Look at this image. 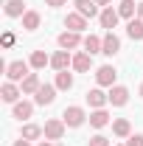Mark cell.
<instances>
[{"label":"cell","mask_w":143,"mask_h":146,"mask_svg":"<svg viewBox=\"0 0 143 146\" xmlns=\"http://www.w3.org/2000/svg\"><path fill=\"white\" fill-rule=\"evenodd\" d=\"M135 11H138L135 0H121V3H118V14H121L124 20H132V17H135Z\"/></svg>","instance_id":"23"},{"label":"cell","mask_w":143,"mask_h":146,"mask_svg":"<svg viewBox=\"0 0 143 146\" xmlns=\"http://www.w3.org/2000/svg\"><path fill=\"white\" fill-rule=\"evenodd\" d=\"M126 34H129V39H135V42H138V39H143V20L138 17H132L129 20V23H126Z\"/></svg>","instance_id":"19"},{"label":"cell","mask_w":143,"mask_h":146,"mask_svg":"<svg viewBox=\"0 0 143 146\" xmlns=\"http://www.w3.org/2000/svg\"><path fill=\"white\" fill-rule=\"evenodd\" d=\"M126 146H143V135H132V138L126 141Z\"/></svg>","instance_id":"30"},{"label":"cell","mask_w":143,"mask_h":146,"mask_svg":"<svg viewBox=\"0 0 143 146\" xmlns=\"http://www.w3.org/2000/svg\"><path fill=\"white\" fill-rule=\"evenodd\" d=\"M14 146H31V141H25V138H20V141H17Z\"/></svg>","instance_id":"32"},{"label":"cell","mask_w":143,"mask_h":146,"mask_svg":"<svg viewBox=\"0 0 143 146\" xmlns=\"http://www.w3.org/2000/svg\"><path fill=\"white\" fill-rule=\"evenodd\" d=\"M11 115L20 118V121H28V118L34 115V104H31V101H17L14 110H11Z\"/></svg>","instance_id":"13"},{"label":"cell","mask_w":143,"mask_h":146,"mask_svg":"<svg viewBox=\"0 0 143 146\" xmlns=\"http://www.w3.org/2000/svg\"><path fill=\"white\" fill-rule=\"evenodd\" d=\"M79 45H84V39L79 36V31H65V34H59V48H62V51H73V48H79Z\"/></svg>","instance_id":"5"},{"label":"cell","mask_w":143,"mask_h":146,"mask_svg":"<svg viewBox=\"0 0 143 146\" xmlns=\"http://www.w3.org/2000/svg\"><path fill=\"white\" fill-rule=\"evenodd\" d=\"M138 17L143 20V3H140V6H138Z\"/></svg>","instance_id":"34"},{"label":"cell","mask_w":143,"mask_h":146,"mask_svg":"<svg viewBox=\"0 0 143 146\" xmlns=\"http://www.w3.org/2000/svg\"><path fill=\"white\" fill-rule=\"evenodd\" d=\"M39 87H42V82H39V76H36V73H28V76L20 82V90L25 93V96H28V93H36Z\"/></svg>","instance_id":"16"},{"label":"cell","mask_w":143,"mask_h":146,"mask_svg":"<svg viewBox=\"0 0 143 146\" xmlns=\"http://www.w3.org/2000/svg\"><path fill=\"white\" fill-rule=\"evenodd\" d=\"M112 132H115L118 138H129L132 127H129V121H126V118H115V121H112Z\"/></svg>","instance_id":"25"},{"label":"cell","mask_w":143,"mask_h":146,"mask_svg":"<svg viewBox=\"0 0 143 146\" xmlns=\"http://www.w3.org/2000/svg\"><path fill=\"white\" fill-rule=\"evenodd\" d=\"M118 146H121V143H118Z\"/></svg>","instance_id":"37"},{"label":"cell","mask_w":143,"mask_h":146,"mask_svg":"<svg viewBox=\"0 0 143 146\" xmlns=\"http://www.w3.org/2000/svg\"><path fill=\"white\" fill-rule=\"evenodd\" d=\"M0 96H3V101H6V104H17V98L23 96V90H17V84H14V82H6V84H3V90H0Z\"/></svg>","instance_id":"12"},{"label":"cell","mask_w":143,"mask_h":146,"mask_svg":"<svg viewBox=\"0 0 143 146\" xmlns=\"http://www.w3.org/2000/svg\"><path fill=\"white\" fill-rule=\"evenodd\" d=\"M90 146H109V138H104V135H93V138H90Z\"/></svg>","instance_id":"28"},{"label":"cell","mask_w":143,"mask_h":146,"mask_svg":"<svg viewBox=\"0 0 143 146\" xmlns=\"http://www.w3.org/2000/svg\"><path fill=\"white\" fill-rule=\"evenodd\" d=\"M90 68H93V56H90V54H76V56H73V70L87 73Z\"/></svg>","instance_id":"18"},{"label":"cell","mask_w":143,"mask_h":146,"mask_svg":"<svg viewBox=\"0 0 143 146\" xmlns=\"http://www.w3.org/2000/svg\"><path fill=\"white\" fill-rule=\"evenodd\" d=\"M101 39H104V48H101V54H104V56H115L118 51H121V39L112 34V31H107Z\"/></svg>","instance_id":"8"},{"label":"cell","mask_w":143,"mask_h":146,"mask_svg":"<svg viewBox=\"0 0 143 146\" xmlns=\"http://www.w3.org/2000/svg\"><path fill=\"white\" fill-rule=\"evenodd\" d=\"M118 20H121V14H118V9H112V6H107V9L101 11V25H104L107 31H112V28L118 25Z\"/></svg>","instance_id":"11"},{"label":"cell","mask_w":143,"mask_h":146,"mask_svg":"<svg viewBox=\"0 0 143 146\" xmlns=\"http://www.w3.org/2000/svg\"><path fill=\"white\" fill-rule=\"evenodd\" d=\"M140 96H143V84H140Z\"/></svg>","instance_id":"36"},{"label":"cell","mask_w":143,"mask_h":146,"mask_svg":"<svg viewBox=\"0 0 143 146\" xmlns=\"http://www.w3.org/2000/svg\"><path fill=\"white\" fill-rule=\"evenodd\" d=\"M39 11H25V14H23V28H25V31H36V28H39Z\"/></svg>","instance_id":"21"},{"label":"cell","mask_w":143,"mask_h":146,"mask_svg":"<svg viewBox=\"0 0 143 146\" xmlns=\"http://www.w3.org/2000/svg\"><path fill=\"white\" fill-rule=\"evenodd\" d=\"M54 98H56V84H42V87L34 93V101L42 104V107H45V104H54Z\"/></svg>","instance_id":"7"},{"label":"cell","mask_w":143,"mask_h":146,"mask_svg":"<svg viewBox=\"0 0 143 146\" xmlns=\"http://www.w3.org/2000/svg\"><path fill=\"white\" fill-rule=\"evenodd\" d=\"M107 124H109V112H107V110H95V112H90V127L104 129Z\"/></svg>","instance_id":"20"},{"label":"cell","mask_w":143,"mask_h":146,"mask_svg":"<svg viewBox=\"0 0 143 146\" xmlns=\"http://www.w3.org/2000/svg\"><path fill=\"white\" fill-rule=\"evenodd\" d=\"M0 42H3V48H11V45H14V34H11V31H6Z\"/></svg>","instance_id":"29"},{"label":"cell","mask_w":143,"mask_h":146,"mask_svg":"<svg viewBox=\"0 0 143 146\" xmlns=\"http://www.w3.org/2000/svg\"><path fill=\"white\" fill-rule=\"evenodd\" d=\"M73 6H76V11L81 17H95L98 14V3L95 0H73Z\"/></svg>","instance_id":"10"},{"label":"cell","mask_w":143,"mask_h":146,"mask_svg":"<svg viewBox=\"0 0 143 146\" xmlns=\"http://www.w3.org/2000/svg\"><path fill=\"white\" fill-rule=\"evenodd\" d=\"M45 65H51V56L45 54V51H34V54H31V68H34V70H42Z\"/></svg>","instance_id":"24"},{"label":"cell","mask_w":143,"mask_h":146,"mask_svg":"<svg viewBox=\"0 0 143 146\" xmlns=\"http://www.w3.org/2000/svg\"><path fill=\"white\" fill-rule=\"evenodd\" d=\"M45 3H48V6H54V9H56V6H65L68 0H45Z\"/></svg>","instance_id":"31"},{"label":"cell","mask_w":143,"mask_h":146,"mask_svg":"<svg viewBox=\"0 0 143 146\" xmlns=\"http://www.w3.org/2000/svg\"><path fill=\"white\" fill-rule=\"evenodd\" d=\"M107 101H109V93H104L101 87H95V90L87 93V104H90V107H95V110H104Z\"/></svg>","instance_id":"9"},{"label":"cell","mask_w":143,"mask_h":146,"mask_svg":"<svg viewBox=\"0 0 143 146\" xmlns=\"http://www.w3.org/2000/svg\"><path fill=\"white\" fill-rule=\"evenodd\" d=\"M73 87V76L68 70H59L56 73V90H70Z\"/></svg>","instance_id":"27"},{"label":"cell","mask_w":143,"mask_h":146,"mask_svg":"<svg viewBox=\"0 0 143 146\" xmlns=\"http://www.w3.org/2000/svg\"><path fill=\"white\" fill-rule=\"evenodd\" d=\"M65 25H68V31H79V34H81V31L87 28V17H81L79 11H76V14H68V17H65Z\"/></svg>","instance_id":"14"},{"label":"cell","mask_w":143,"mask_h":146,"mask_svg":"<svg viewBox=\"0 0 143 146\" xmlns=\"http://www.w3.org/2000/svg\"><path fill=\"white\" fill-rule=\"evenodd\" d=\"M115 76H118V70L112 65H101L95 70V82H98V87H112L115 84Z\"/></svg>","instance_id":"2"},{"label":"cell","mask_w":143,"mask_h":146,"mask_svg":"<svg viewBox=\"0 0 143 146\" xmlns=\"http://www.w3.org/2000/svg\"><path fill=\"white\" fill-rule=\"evenodd\" d=\"M126 101H129V90H126L124 84H112L109 87V104L112 107H124Z\"/></svg>","instance_id":"6"},{"label":"cell","mask_w":143,"mask_h":146,"mask_svg":"<svg viewBox=\"0 0 143 146\" xmlns=\"http://www.w3.org/2000/svg\"><path fill=\"white\" fill-rule=\"evenodd\" d=\"M3 11H6L9 17H23V14H25V6H23V0H9V3L3 6Z\"/></svg>","instance_id":"22"},{"label":"cell","mask_w":143,"mask_h":146,"mask_svg":"<svg viewBox=\"0 0 143 146\" xmlns=\"http://www.w3.org/2000/svg\"><path fill=\"white\" fill-rule=\"evenodd\" d=\"M95 3H98V6H109L112 0H95Z\"/></svg>","instance_id":"33"},{"label":"cell","mask_w":143,"mask_h":146,"mask_svg":"<svg viewBox=\"0 0 143 146\" xmlns=\"http://www.w3.org/2000/svg\"><path fill=\"white\" fill-rule=\"evenodd\" d=\"M28 68H31V62H23V59H14V62H9V68H6V76H9V82H23V79L28 76Z\"/></svg>","instance_id":"1"},{"label":"cell","mask_w":143,"mask_h":146,"mask_svg":"<svg viewBox=\"0 0 143 146\" xmlns=\"http://www.w3.org/2000/svg\"><path fill=\"white\" fill-rule=\"evenodd\" d=\"M39 146H54V141H42V143H39Z\"/></svg>","instance_id":"35"},{"label":"cell","mask_w":143,"mask_h":146,"mask_svg":"<svg viewBox=\"0 0 143 146\" xmlns=\"http://www.w3.org/2000/svg\"><path fill=\"white\" fill-rule=\"evenodd\" d=\"M68 65H73V56L68 51H56L51 56V68H56V70H68Z\"/></svg>","instance_id":"15"},{"label":"cell","mask_w":143,"mask_h":146,"mask_svg":"<svg viewBox=\"0 0 143 146\" xmlns=\"http://www.w3.org/2000/svg\"><path fill=\"white\" fill-rule=\"evenodd\" d=\"M101 48H104V39L101 36H95V34H90V36H84V54H101Z\"/></svg>","instance_id":"17"},{"label":"cell","mask_w":143,"mask_h":146,"mask_svg":"<svg viewBox=\"0 0 143 146\" xmlns=\"http://www.w3.org/2000/svg\"><path fill=\"white\" fill-rule=\"evenodd\" d=\"M65 121H59V118H51V121H45V138L48 141H62V135H65Z\"/></svg>","instance_id":"3"},{"label":"cell","mask_w":143,"mask_h":146,"mask_svg":"<svg viewBox=\"0 0 143 146\" xmlns=\"http://www.w3.org/2000/svg\"><path fill=\"white\" fill-rule=\"evenodd\" d=\"M39 135H45V129H42V127H36V124H25L20 138H25V141H36Z\"/></svg>","instance_id":"26"},{"label":"cell","mask_w":143,"mask_h":146,"mask_svg":"<svg viewBox=\"0 0 143 146\" xmlns=\"http://www.w3.org/2000/svg\"><path fill=\"white\" fill-rule=\"evenodd\" d=\"M84 118H87V112H84L81 107H68V110H65V115H62V121H65L68 127H81Z\"/></svg>","instance_id":"4"}]
</instances>
